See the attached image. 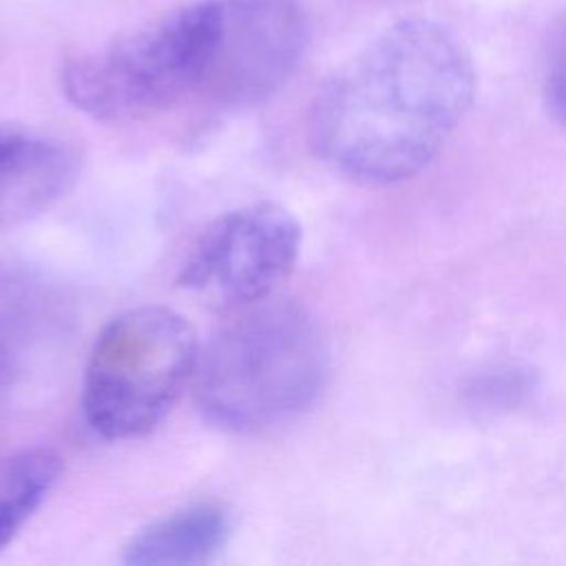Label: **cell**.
Here are the masks:
<instances>
[{"label":"cell","instance_id":"obj_3","mask_svg":"<svg viewBox=\"0 0 566 566\" xmlns=\"http://www.w3.org/2000/svg\"><path fill=\"white\" fill-rule=\"evenodd\" d=\"M327 376L316 318L290 298L259 301L217 332L197 358L195 398L208 422L254 433L301 416Z\"/></svg>","mask_w":566,"mask_h":566},{"label":"cell","instance_id":"obj_1","mask_svg":"<svg viewBox=\"0 0 566 566\" xmlns=\"http://www.w3.org/2000/svg\"><path fill=\"white\" fill-rule=\"evenodd\" d=\"M475 69L442 22L387 24L321 86L310 117L316 155L338 175L387 186L418 175L464 119Z\"/></svg>","mask_w":566,"mask_h":566},{"label":"cell","instance_id":"obj_4","mask_svg":"<svg viewBox=\"0 0 566 566\" xmlns=\"http://www.w3.org/2000/svg\"><path fill=\"white\" fill-rule=\"evenodd\" d=\"M197 358V334L175 310L139 305L115 314L97 334L86 363V422L106 440L146 436L195 376Z\"/></svg>","mask_w":566,"mask_h":566},{"label":"cell","instance_id":"obj_2","mask_svg":"<svg viewBox=\"0 0 566 566\" xmlns=\"http://www.w3.org/2000/svg\"><path fill=\"white\" fill-rule=\"evenodd\" d=\"M234 0H197L64 66L69 102L102 122L144 119L188 97L217 102L232 38Z\"/></svg>","mask_w":566,"mask_h":566},{"label":"cell","instance_id":"obj_7","mask_svg":"<svg viewBox=\"0 0 566 566\" xmlns=\"http://www.w3.org/2000/svg\"><path fill=\"white\" fill-rule=\"evenodd\" d=\"M232 533L230 513L217 504H197L170 513L135 533L124 546V562L137 566L210 564Z\"/></svg>","mask_w":566,"mask_h":566},{"label":"cell","instance_id":"obj_6","mask_svg":"<svg viewBox=\"0 0 566 566\" xmlns=\"http://www.w3.org/2000/svg\"><path fill=\"white\" fill-rule=\"evenodd\" d=\"M71 146L29 133H0V230L31 221L62 199L80 175Z\"/></svg>","mask_w":566,"mask_h":566},{"label":"cell","instance_id":"obj_5","mask_svg":"<svg viewBox=\"0 0 566 566\" xmlns=\"http://www.w3.org/2000/svg\"><path fill=\"white\" fill-rule=\"evenodd\" d=\"M303 243L298 219L259 201L217 217L186 254L177 285L214 310H243L292 272Z\"/></svg>","mask_w":566,"mask_h":566},{"label":"cell","instance_id":"obj_10","mask_svg":"<svg viewBox=\"0 0 566 566\" xmlns=\"http://www.w3.org/2000/svg\"><path fill=\"white\" fill-rule=\"evenodd\" d=\"M544 99L551 115L566 126V13L553 29L544 62Z\"/></svg>","mask_w":566,"mask_h":566},{"label":"cell","instance_id":"obj_8","mask_svg":"<svg viewBox=\"0 0 566 566\" xmlns=\"http://www.w3.org/2000/svg\"><path fill=\"white\" fill-rule=\"evenodd\" d=\"M51 294L27 272H0V398L18 382L51 323Z\"/></svg>","mask_w":566,"mask_h":566},{"label":"cell","instance_id":"obj_9","mask_svg":"<svg viewBox=\"0 0 566 566\" xmlns=\"http://www.w3.org/2000/svg\"><path fill=\"white\" fill-rule=\"evenodd\" d=\"M62 473V458L46 447L0 458V551L46 500Z\"/></svg>","mask_w":566,"mask_h":566}]
</instances>
